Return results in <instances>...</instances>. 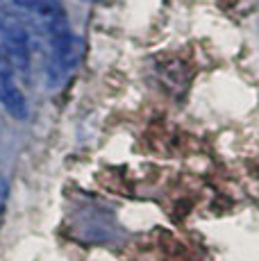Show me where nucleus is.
I'll use <instances>...</instances> for the list:
<instances>
[{"label": "nucleus", "instance_id": "4", "mask_svg": "<svg viewBox=\"0 0 259 261\" xmlns=\"http://www.w3.org/2000/svg\"><path fill=\"white\" fill-rule=\"evenodd\" d=\"M5 202H7V179L0 175V212L5 209Z\"/></svg>", "mask_w": 259, "mask_h": 261}, {"label": "nucleus", "instance_id": "1", "mask_svg": "<svg viewBox=\"0 0 259 261\" xmlns=\"http://www.w3.org/2000/svg\"><path fill=\"white\" fill-rule=\"evenodd\" d=\"M34 37L25 21L0 9V55L18 71V75H28L34 55Z\"/></svg>", "mask_w": 259, "mask_h": 261}, {"label": "nucleus", "instance_id": "2", "mask_svg": "<svg viewBox=\"0 0 259 261\" xmlns=\"http://www.w3.org/2000/svg\"><path fill=\"white\" fill-rule=\"evenodd\" d=\"M0 105L5 112L16 120H25L30 116V105L25 91L18 84V71L0 55Z\"/></svg>", "mask_w": 259, "mask_h": 261}, {"label": "nucleus", "instance_id": "3", "mask_svg": "<svg viewBox=\"0 0 259 261\" xmlns=\"http://www.w3.org/2000/svg\"><path fill=\"white\" fill-rule=\"evenodd\" d=\"M0 9L18 16L28 25L41 23L55 14L64 12L59 0H0Z\"/></svg>", "mask_w": 259, "mask_h": 261}, {"label": "nucleus", "instance_id": "5", "mask_svg": "<svg viewBox=\"0 0 259 261\" xmlns=\"http://www.w3.org/2000/svg\"><path fill=\"white\" fill-rule=\"evenodd\" d=\"M84 3H102V0H84Z\"/></svg>", "mask_w": 259, "mask_h": 261}]
</instances>
